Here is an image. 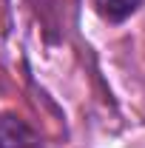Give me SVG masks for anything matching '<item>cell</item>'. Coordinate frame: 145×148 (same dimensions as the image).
Instances as JSON below:
<instances>
[{
	"label": "cell",
	"mask_w": 145,
	"mask_h": 148,
	"mask_svg": "<svg viewBox=\"0 0 145 148\" xmlns=\"http://www.w3.org/2000/svg\"><path fill=\"white\" fill-rule=\"evenodd\" d=\"M140 6H142V0H94V12L111 26H120L128 17H134L140 12Z\"/></svg>",
	"instance_id": "obj_1"
},
{
	"label": "cell",
	"mask_w": 145,
	"mask_h": 148,
	"mask_svg": "<svg viewBox=\"0 0 145 148\" xmlns=\"http://www.w3.org/2000/svg\"><path fill=\"white\" fill-rule=\"evenodd\" d=\"M0 148H34V134L14 117L0 120Z\"/></svg>",
	"instance_id": "obj_2"
}]
</instances>
